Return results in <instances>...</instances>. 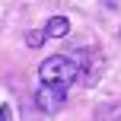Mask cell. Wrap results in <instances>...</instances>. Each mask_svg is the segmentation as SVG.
<instances>
[{"label":"cell","instance_id":"1","mask_svg":"<svg viewBox=\"0 0 121 121\" xmlns=\"http://www.w3.org/2000/svg\"><path fill=\"white\" fill-rule=\"evenodd\" d=\"M38 77H42V86H51V89L67 92L80 80V67H77V60H70L64 54H54V57H48L42 67H38Z\"/></svg>","mask_w":121,"mask_h":121},{"label":"cell","instance_id":"2","mask_svg":"<svg viewBox=\"0 0 121 121\" xmlns=\"http://www.w3.org/2000/svg\"><path fill=\"white\" fill-rule=\"evenodd\" d=\"M64 99H67V92H60V89H51V86H42V89L35 92V105L45 112V115L57 112L60 105H64Z\"/></svg>","mask_w":121,"mask_h":121},{"label":"cell","instance_id":"3","mask_svg":"<svg viewBox=\"0 0 121 121\" xmlns=\"http://www.w3.org/2000/svg\"><path fill=\"white\" fill-rule=\"evenodd\" d=\"M67 32H70L67 16H51V19H48V26L42 29V35H45V38H64Z\"/></svg>","mask_w":121,"mask_h":121},{"label":"cell","instance_id":"4","mask_svg":"<svg viewBox=\"0 0 121 121\" xmlns=\"http://www.w3.org/2000/svg\"><path fill=\"white\" fill-rule=\"evenodd\" d=\"M26 42H29L32 48H42V45H45V35H42V32H29V35H26Z\"/></svg>","mask_w":121,"mask_h":121},{"label":"cell","instance_id":"5","mask_svg":"<svg viewBox=\"0 0 121 121\" xmlns=\"http://www.w3.org/2000/svg\"><path fill=\"white\" fill-rule=\"evenodd\" d=\"M0 121H13V112H10V105H0Z\"/></svg>","mask_w":121,"mask_h":121}]
</instances>
